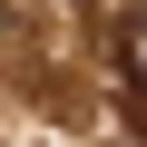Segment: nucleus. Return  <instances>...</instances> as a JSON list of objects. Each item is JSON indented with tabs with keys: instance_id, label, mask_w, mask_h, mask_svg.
<instances>
[{
	"instance_id": "f257e3e1",
	"label": "nucleus",
	"mask_w": 147,
	"mask_h": 147,
	"mask_svg": "<svg viewBox=\"0 0 147 147\" xmlns=\"http://www.w3.org/2000/svg\"><path fill=\"white\" fill-rule=\"evenodd\" d=\"M118 79L147 98V10H127V20H118Z\"/></svg>"
}]
</instances>
